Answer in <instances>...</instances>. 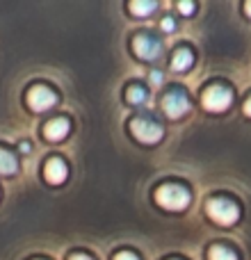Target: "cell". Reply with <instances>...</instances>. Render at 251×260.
Wrapping results in <instances>:
<instances>
[{
  "label": "cell",
  "mask_w": 251,
  "mask_h": 260,
  "mask_svg": "<svg viewBox=\"0 0 251 260\" xmlns=\"http://www.w3.org/2000/svg\"><path fill=\"white\" fill-rule=\"evenodd\" d=\"M155 199L167 210H185L190 206V192L180 185H162L155 192Z\"/></svg>",
  "instance_id": "1"
},
{
  "label": "cell",
  "mask_w": 251,
  "mask_h": 260,
  "mask_svg": "<svg viewBox=\"0 0 251 260\" xmlns=\"http://www.w3.org/2000/svg\"><path fill=\"white\" fill-rule=\"evenodd\" d=\"M133 50L137 53V57L142 59H158L162 53V44L148 32H142L133 39Z\"/></svg>",
  "instance_id": "4"
},
{
  "label": "cell",
  "mask_w": 251,
  "mask_h": 260,
  "mask_svg": "<svg viewBox=\"0 0 251 260\" xmlns=\"http://www.w3.org/2000/svg\"><path fill=\"white\" fill-rule=\"evenodd\" d=\"M71 260H91L89 256H82V253H78V256H73Z\"/></svg>",
  "instance_id": "20"
},
{
  "label": "cell",
  "mask_w": 251,
  "mask_h": 260,
  "mask_svg": "<svg viewBox=\"0 0 251 260\" xmlns=\"http://www.w3.org/2000/svg\"><path fill=\"white\" fill-rule=\"evenodd\" d=\"M114 260H137V256H135V253H130V251H121V253H117V256H114Z\"/></svg>",
  "instance_id": "16"
},
{
  "label": "cell",
  "mask_w": 251,
  "mask_h": 260,
  "mask_svg": "<svg viewBox=\"0 0 251 260\" xmlns=\"http://www.w3.org/2000/svg\"><path fill=\"white\" fill-rule=\"evenodd\" d=\"M16 171V157L12 155L9 151L0 148V174H14Z\"/></svg>",
  "instance_id": "11"
},
{
  "label": "cell",
  "mask_w": 251,
  "mask_h": 260,
  "mask_svg": "<svg viewBox=\"0 0 251 260\" xmlns=\"http://www.w3.org/2000/svg\"><path fill=\"white\" fill-rule=\"evenodd\" d=\"M208 215L219 226H233L240 217V210L229 199H210V201H208Z\"/></svg>",
  "instance_id": "2"
},
{
  "label": "cell",
  "mask_w": 251,
  "mask_h": 260,
  "mask_svg": "<svg viewBox=\"0 0 251 260\" xmlns=\"http://www.w3.org/2000/svg\"><path fill=\"white\" fill-rule=\"evenodd\" d=\"M151 82H153V85H160V82H162V73L160 71H151Z\"/></svg>",
  "instance_id": "18"
},
{
  "label": "cell",
  "mask_w": 251,
  "mask_h": 260,
  "mask_svg": "<svg viewBox=\"0 0 251 260\" xmlns=\"http://www.w3.org/2000/svg\"><path fill=\"white\" fill-rule=\"evenodd\" d=\"M210 260H238V258H235L233 251H229V249H224V247H212Z\"/></svg>",
  "instance_id": "13"
},
{
  "label": "cell",
  "mask_w": 251,
  "mask_h": 260,
  "mask_svg": "<svg viewBox=\"0 0 251 260\" xmlns=\"http://www.w3.org/2000/svg\"><path fill=\"white\" fill-rule=\"evenodd\" d=\"M162 30H165V32H171V30H174V18H171V16H165V18H162Z\"/></svg>",
  "instance_id": "15"
},
{
  "label": "cell",
  "mask_w": 251,
  "mask_h": 260,
  "mask_svg": "<svg viewBox=\"0 0 251 260\" xmlns=\"http://www.w3.org/2000/svg\"><path fill=\"white\" fill-rule=\"evenodd\" d=\"M21 151H23V153H27V151H30V144L23 142V144H21Z\"/></svg>",
  "instance_id": "21"
},
{
  "label": "cell",
  "mask_w": 251,
  "mask_h": 260,
  "mask_svg": "<svg viewBox=\"0 0 251 260\" xmlns=\"http://www.w3.org/2000/svg\"><path fill=\"white\" fill-rule=\"evenodd\" d=\"M192 59L194 57L187 48H180V50H176L174 59H171V69H174V71H187V69L192 67Z\"/></svg>",
  "instance_id": "10"
},
{
  "label": "cell",
  "mask_w": 251,
  "mask_h": 260,
  "mask_svg": "<svg viewBox=\"0 0 251 260\" xmlns=\"http://www.w3.org/2000/svg\"><path fill=\"white\" fill-rule=\"evenodd\" d=\"M55 101H57V96H55L53 91H50L48 87H44V85H37V87H32V89L27 91V103H30V108L37 110V112L48 110L50 105H55Z\"/></svg>",
  "instance_id": "7"
},
{
  "label": "cell",
  "mask_w": 251,
  "mask_h": 260,
  "mask_svg": "<svg viewBox=\"0 0 251 260\" xmlns=\"http://www.w3.org/2000/svg\"><path fill=\"white\" fill-rule=\"evenodd\" d=\"M231 91L226 89V87L222 85H210L206 91H203L201 96V103L206 110H210V112H224L226 108L231 105Z\"/></svg>",
  "instance_id": "3"
},
{
  "label": "cell",
  "mask_w": 251,
  "mask_h": 260,
  "mask_svg": "<svg viewBox=\"0 0 251 260\" xmlns=\"http://www.w3.org/2000/svg\"><path fill=\"white\" fill-rule=\"evenodd\" d=\"M162 110L167 112V117L178 119L190 110V101L180 89H171V91H167L165 99H162Z\"/></svg>",
  "instance_id": "5"
},
{
  "label": "cell",
  "mask_w": 251,
  "mask_h": 260,
  "mask_svg": "<svg viewBox=\"0 0 251 260\" xmlns=\"http://www.w3.org/2000/svg\"><path fill=\"white\" fill-rule=\"evenodd\" d=\"M178 9H180L183 14H192V12H194V5H192V3H180Z\"/></svg>",
  "instance_id": "17"
},
{
  "label": "cell",
  "mask_w": 251,
  "mask_h": 260,
  "mask_svg": "<svg viewBox=\"0 0 251 260\" xmlns=\"http://www.w3.org/2000/svg\"><path fill=\"white\" fill-rule=\"evenodd\" d=\"M244 114L251 117V99H247V103H244Z\"/></svg>",
  "instance_id": "19"
},
{
  "label": "cell",
  "mask_w": 251,
  "mask_h": 260,
  "mask_svg": "<svg viewBox=\"0 0 251 260\" xmlns=\"http://www.w3.org/2000/svg\"><path fill=\"white\" fill-rule=\"evenodd\" d=\"M67 174H69V169H67V165H64V162L59 160V157H50V160L46 162L44 176H46V180H48V183H53V185L64 183Z\"/></svg>",
  "instance_id": "8"
},
{
  "label": "cell",
  "mask_w": 251,
  "mask_h": 260,
  "mask_svg": "<svg viewBox=\"0 0 251 260\" xmlns=\"http://www.w3.org/2000/svg\"><path fill=\"white\" fill-rule=\"evenodd\" d=\"M155 9V3L153 0H135V3H130V12L137 14V16H148V14Z\"/></svg>",
  "instance_id": "12"
},
{
  "label": "cell",
  "mask_w": 251,
  "mask_h": 260,
  "mask_svg": "<svg viewBox=\"0 0 251 260\" xmlns=\"http://www.w3.org/2000/svg\"><path fill=\"white\" fill-rule=\"evenodd\" d=\"M69 128H71V126H69L67 119L59 117V119H53V121L46 123L44 133H46V137H48L50 142H59V139H64L69 135Z\"/></svg>",
  "instance_id": "9"
},
{
  "label": "cell",
  "mask_w": 251,
  "mask_h": 260,
  "mask_svg": "<svg viewBox=\"0 0 251 260\" xmlns=\"http://www.w3.org/2000/svg\"><path fill=\"white\" fill-rule=\"evenodd\" d=\"M130 130H133L135 137L144 144H155L158 139L162 137V128L158 126L155 121H151V119H135V121L130 123Z\"/></svg>",
  "instance_id": "6"
},
{
  "label": "cell",
  "mask_w": 251,
  "mask_h": 260,
  "mask_svg": "<svg viewBox=\"0 0 251 260\" xmlns=\"http://www.w3.org/2000/svg\"><path fill=\"white\" fill-rule=\"evenodd\" d=\"M125 96H128V101L130 103H135V105H139V103L146 101V91H144L142 87H130V89L125 91Z\"/></svg>",
  "instance_id": "14"
},
{
  "label": "cell",
  "mask_w": 251,
  "mask_h": 260,
  "mask_svg": "<svg viewBox=\"0 0 251 260\" xmlns=\"http://www.w3.org/2000/svg\"><path fill=\"white\" fill-rule=\"evenodd\" d=\"M244 12H247V14H249V16H251V0H249V3H247V5H244Z\"/></svg>",
  "instance_id": "22"
}]
</instances>
